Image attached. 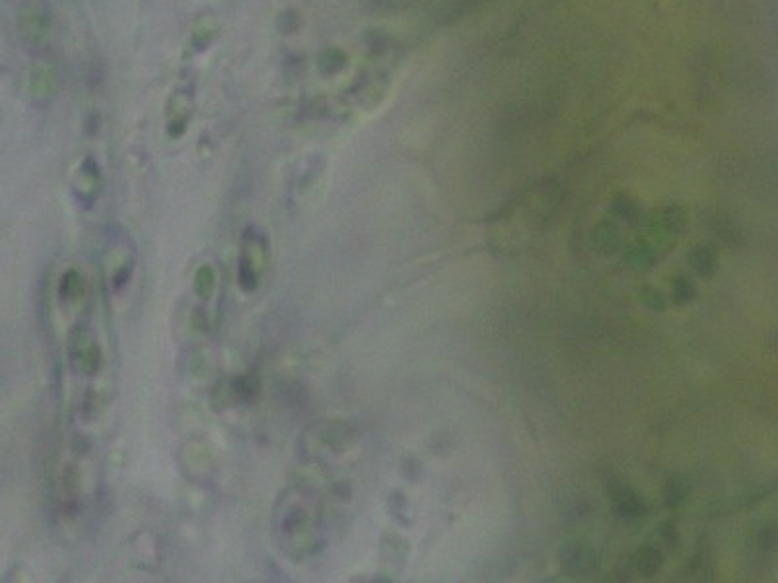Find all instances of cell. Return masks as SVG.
<instances>
[{"mask_svg":"<svg viewBox=\"0 0 778 583\" xmlns=\"http://www.w3.org/2000/svg\"><path fill=\"white\" fill-rule=\"evenodd\" d=\"M662 535H664V540L667 542V547H676L677 540H679V535H677L674 523H664Z\"/></svg>","mask_w":778,"mask_h":583,"instance_id":"18","label":"cell"},{"mask_svg":"<svg viewBox=\"0 0 778 583\" xmlns=\"http://www.w3.org/2000/svg\"><path fill=\"white\" fill-rule=\"evenodd\" d=\"M662 562H664L662 552L656 549V547H650V545L641 547V549L634 552V556H632L634 570L641 573V575H644V578H652V575L660 572Z\"/></svg>","mask_w":778,"mask_h":583,"instance_id":"9","label":"cell"},{"mask_svg":"<svg viewBox=\"0 0 778 583\" xmlns=\"http://www.w3.org/2000/svg\"><path fill=\"white\" fill-rule=\"evenodd\" d=\"M590 243L595 251L601 253V255H611L619 249V243H621V233H619V226L613 222H599L590 236Z\"/></svg>","mask_w":778,"mask_h":583,"instance_id":"7","label":"cell"},{"mask_svg":"<svg viewBox=\"0 0 778 583\" xmlns=\"http://www.w3.org/2000/svg\"><path fill=\"white\" fill-rule=\"evenodd\" d=\"M671 296H674V301H676L677 306H685V304L695 299L697 286H695V282L689 276L679 275L674 280V284H671Z\"/></svg>","mask_w":778,"mask_h":583,"instance_id":"12","label":"cell"},{"mask_svg":"<svg viewBox=\"0 0 778 583\" xmlns=\"http://www.w3.org/2000/svg\"><path fill=\"white\" fill-rule=\"evenodd\" d=\"M364 41H366L368 51L374 53V55H381L386 53L389 47V35L384 30H368L364 35Z\"/></svg>","mask_w":778,"mask_h":583,"instance_id":"15","label":"cell"},{"mask_svg":"<svg viewBox=\"0 0 778 583\" xmlns=\"http://www.w3.org/2000/svg\"><path fill=\"white\" fill-rule=\"evenodd\" d=\"M689 264L702 278H712L718 268V253L710 243H698L689 251Z\"/></svg>","mask_w":778,"mask_h":583,"instance_id":"6","label":"cell"},{"mask_svg":"<svg viewBox=\"0 0 778 583\" xmlns=\"http://www.w3.org/2000/svg\"><path fill=\"white\" fill-rule=\"evenodd\" d=\"M55 88H57V74L53 67H49L45 62L35 65L30 76V92L35 102H49L55 93Z\"/></svg>","mask_w":778,"mask_h":583,"instance_id":"5","label":"cell"},{"mask_svg":"<svg viewBox=\"0 0 778 583\" xmlns=\"http://www.w3.org/2000/svg\"><path fill=\"white\" fill-rule=\"evenodd\" d=\"M344 67H346V55H344V51L337 49V47L325 49L320 57H318V69L323 74H327V76L341 72Z\"/></svg>","mask_w":778,"mask_h":583,"instance_id":"10","label":"cell"},{"mask_svg":"<svg viewBox=\"0 0 778 583\" xmlns=\"http://www.w3.org/2000/svg\"><path fill=\"white\" fill-rule=\"evenodd\" d=\"M775 545H777V529L773 525L765 527L759 533V547L763 550H775Z\"/></svg>","mask_w":778,"mask_h":583,"instance_id":"17","label":"cell"},{"mask_svg":"<svg viewBox=\"0 0 778 583\" xmlns=\"http://www.w3.org/2000/svg\"><path fill=\"white\" fill-rule=\"evenodd\" d=\"M641 299L644 301L646 308L654 309V311H664L667 308V301L662 296V292L654 286H644L641 288Z\"/></svg>","mask_w":778,"mask_h":583,"instance_id":"16","label":"cell"},{"mask_svg":"<svg viewBox=\"0 0 778 583\" xmlns=\"http://www.w3.org/2000/svg\"><path fill=\"white\" fill-rule=\"evenodd\" d=\"M685 222V212L679 206H664L652 212L648 218V229L658 238H669L676 236Z\"/></svg>","mask_w":778,"mask_h":583,"instance_id":"4","label":"cell"},{"mask_svg":"<svg viewBox=\"0 0 778 583\" xmlns=\"http://www.w3.org/2000/svg\"><path fill=\"white\" fill-rule=\"evenodd\" d=\"M18 30L27 45H39L51 32V14L41 2H25L18 12Z\"/></svg>","mask_w":778,"mask_h":583,"instance_id":"1","label":"cell"},{"mask_svg":"<svg viewBox=\"0 0 778 583\" xmlns=\"http://www.w3.org/2000/svg\"><path fill=\"white\" fill-rule=\"evenodd\" d=\"M559 558H561L562 568L570 575H590L597 568L595 552L580 540L566 542L559 552Z\"/></svg>","mask_w":778,"mask_h":583,"instance_id":"2","label":"cell"},{"mask_svg":"<svg viewBox=\"0 0 778 583\" xmlns=\"http://www.w3.org/2000/svg\"><path fill=\"white\" fill-rule=\"evenodd\" d=\"M687 486L681 477H671L664 486V500L667 507H677L685 502Z\"/></svg>","mask_w":778,"mask_h":583,"instance_id":"13","label":"cell"},{"mask_svg":"<svg viewBox=\"0 0 778 583\" xmlns=\"http://www.w3.org/2000/svg\"><path fill=\"white\" fill-rule=\"evenodd\" d=\"M623 261L629 268L634 271H648L654 263H656V251H654V245H650L648 241H634L632 245L627 247V251L623 255Z\"/></svg>","mask_w":778,"mask_h":583,"instance_id":"8","label":"cell"},{"mask_svg":"<svg viewBox=\"0 0 778 583\" xmlns=\"http://www.w3.org/2000/svg\"><path fill=\"white\" fill-rule=\"evenodd\" d=\"M300 25H302V18H300V14H298L296 10H292V8L282 10L278 14V18H276V27H278L280 34L285 35L296 34L298 30H300Z\"/></svg>","mask_w":778,"mask_h":583,"instance_id":"14","label":"cell"},{"mask_svg":"<svg viewBox=\"0 0 778 583\" xmlns=\"http://www.w3.org/2000/svg\"><path fill=\"white\" fill-rule=\"evenodd\" d=\"M609 496H611V503H613V510L615 514L625 519V521H634L642 515L648 512V503L644 502L641 494L629 488L627 484L617 482V484H611L609 486Z\"/></svg>","mask_w":778,"mask_h":583,"instance_id":"3","label":"cell"},{"mask_svg":"<svg viewBox=\"0 0 778 583\" xmlns=\"http://www.w3.org/2000/svg\"><path fill=\"white\" fill-rule=\"evenodd\" d=\"M611 210H613L615 216L623 218L625 222H638L642 216V210L641 206H638V203L632 201V198H629L627 194H619V196H615V198H613V205H611Z\"/></svg>","mask_w":778,"mask_h":583,"instance_id":"11","label":"cell"}]
</instances>
